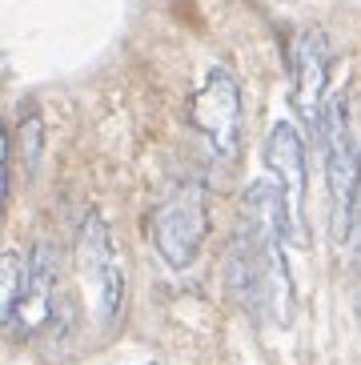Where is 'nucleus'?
Masks as SVG:
<instances>
[{
    "label": "nucleus",
    "instance_id": "obj_1",
    "mask_svg": "<svg viewBox=\"0 0 361 365\" xmlns=\"http://www.w3.org/2000/svg\"><path fill=\"white\" fill-rule=\"evenodd\" d=\"M76 273L85 285V297L93 305V317L101 329H113L125 309V273L108 233V221L101 213H88L76 229Z\"/></svg>",
    "mask_w": 361,
    "mask_h": 365
},
{
    "label": "nucleus",
    "instance_id": "obj_2",
    "mask_svg": "<svg viewBox=\"0 0 361 365\" xmlns=\"http://www.w3.org/2000/svg\"><path fill=\"white\" fill-rule=\"evenodd\" d=\"M209 233V197H205L201 181H180L153 213V245H157L161 261L177 273L197 261Z\"/></svg>",
    "mask_w": 361,
    "mask_h": 365
},
{
    "label": "nucleus",
    "instance_id": "obj_3",
    "mask_svg": "<svg viewBox=\"0 0 361 365\" xmlns=\"http://www.w3.org/2000/svg\"><path fill=\"white\" fill-rule=\"evenodd\" d=\"M321 161H325V181L333 193V233L345 241L353 225V189H357V153H353V133H350V108L345 93H333L321 113Z\"/></svg>",
    "mask_w": 361,
    "mask_h": 365
},
{
    "label": "nucleus",
    "instance_id": "obj_4",
    "mask_svg": "<svg viewBox=\"0 0 361 365\" xmlns=\"http://www.w3.org/2000/svg\"><path fill=\"white\" fill-rule=\"evenodd\" d=\"M193 125L205 137L217 161H233L241 149L245 133V113H241V85H237L233 68L213 65L205 85L193 93Z\"/></svg>",
    "mask_w": 361,
    "mask_h": 365
},
{
    "label": "nucleus",
    "instance_id": "obj_5",
    "mask_svg": "<svg viewBox=\"0 0 361 365\" xmlns=\"http://www.w3.org/2000/svg\"><path fill=\"white\" fill-rule=\"evenodd\" d=\"M265 165L273 173L281 201H285V225H289V241L305 245L309 241V225H305V137L293 120H277L269 129L265 140Z\"/></svg>",
    "mask_w": 361,
    "mask_h": 365
},
{
    "label": "nucleus",
    "instance_id": "obj_6",
    "mask_svg": "<svg viewBox=\"0 0 361 365\" xmlns=\"http://www.w3.org/2000/svg\"><path fill=\"white\" fill-rule=\"evenodd\" d=\"M293 105L298 117L313 133H321V113H325V88H330V41L321 29H301L293 41Z\"/></svg>",
    "mask_w": 361,
    "mask_h": 365
},
{
    "label": "nucleus",
    "instance_id": "obj_7",
    "mask_svg": "<svg viewBox=\"0 0 361 365\" xmlns=\"http://www.w3.org/2000/svg\"><path fill=\"white\" fill-rule=\"evenodd\" d=\"M53 285H56V257L49 245H36L29 253L24 285H21V297H16V309H12V322H9L21 337H32L53 317Z\"/></svg>",
    "mask_w": 361,
    "mask_h": 365
},
{
    "label": "nucleus",
    "instance_id": "obj_8",
    "mask_svg": "<svg viewBox=\"0 0 361 365\" xmlns=\"http://www.w3.org/2000/svg\"><path fill=\"white\" fill-rule=\"evenodd\" d=\"M0 322L9 325L12 322V309H16V297H21V285H24V265L16 253H4L0 261Z\"/></svg>",
    "mask_w": 361,
    "mask_h": 365
},
{
    "label": "nucleus",
    "instance_id": "obj_9",
    "mask_svg": "<svg viewBox=\"0 0 361 365\" xmlns=\"http://www.w3.org/2000/svg\"><path fill=\"white\" fill-rule=\"evenodd\" d=\"M21 145H24V169H36V161H41V117L36 113H24Z\"/></svg>",
    "mask_w": 361,
    "mask_h": 365
},
{
    "label": "nucleus",
    "instance_id": "obj_10",
    "mask_svg": "<svg viewBox=\"0 0 361 365\" xmlns=\"http://www.w3.org/2000/svg\"><path fill=\"white\" fill-rule=\"evenodd\" d=\"M9 157H12V137L0 125V201L9 197Z\"/></svg>",
    "mask_w": 361,
    "mask_h": 365
},
{
    "label": "nucleus",
    "instance_id": "obj_11",
    "mask_svg": "<svg viewBox=\"0 0 361 365\" xmlns=\"http://www.w3.org/2000/svg\"><path fill=\"white\" fill-rule=\"evenodd\" d=\"M353 237L361 249V169H357V189H353Z\"/></svg>",
    "mask_w": 361,
    "mask_h": 365
}]
</instances>
